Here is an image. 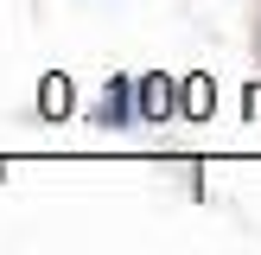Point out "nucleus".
Segmentation results:
<instances>
[{
    "mask_svg": "<svg viewBox=\"0 0 261 255\" xmlns=\"http://www.w3.org/2000/svg\"><path fill=\"white\" fill-rule=\"evenodd\" d=\"M38 109H45L51 121H58V115H70V76H64V70H51L45 83H38Z\"/></svg>",
    "mask_w": 261,
    "mask_h": 255,
    "instance_id": "3",
    "label": "nucleus"
},
{
    "mask_svg": "<svg viewBox=\"0 0 261 255\" xmlns=\"http://www.w3.org/2000/svg\"><path fill=\"white\" fill-rule=\"evenodd\" d=\"M140 115V102H134V83H121V76H115L109 89H102V102H96V121L102 128H127Z\"/></svg>",
    "mask_w": 261,
    "mask_h": 255,
    "instance_id": "2",
    "label": "nucleus"
},
{
    "mask_svg": "<svg viewBox=\"0 0 261 255\" xmlns=\"http://www.w3.org/2000/svg\"><path fill=\"white\" fill-rule=\"evenodd\" d=\"M185 115H211V76H191L185 83Z\"/></svg>",
    "mask_w": 261,
    "mask_h": 255,
    "instance_id": "4",
    "label": "nucleus"
},
{
    "mask_svg": "<svg viewBox=\"0 0 261 255\" xmlns=\"http://www.w3.org/2000/svg\"><path fill=\"white\" fill-rule=\"evenodd\" d=\"M134 102H140V121H166V115L185 109V83H172L166 70H147L134 83Z\"/></svg>",
    "mask_w": 261,
    "mask_h": 255,
    "instance_id": "1",
    "label": "nucleus"
}]
</instances>
